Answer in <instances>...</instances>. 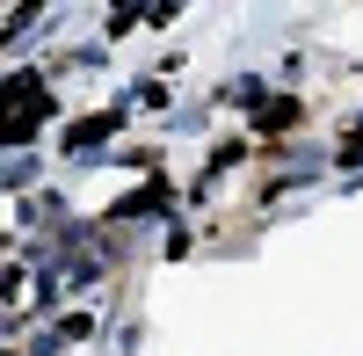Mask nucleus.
Masks as SVG:
<instances>
[{
    "label": "nucleus",
    "instance_id": "nucleus-1",
    "mask_svg": "<svg viewBox=\"0 0 363 356\" xmlns=\"http://www.w3.org/2000/svg\"><path fill=\"white\" fill-rule=\"evenodd\" d=\"M44 109H51V95H44L29 73H15V87H8V145H22L29 131H37V116H44Z\"/></svg>",
    "mask_w": 363,
    "mask_h": 356
}]
</instances>
